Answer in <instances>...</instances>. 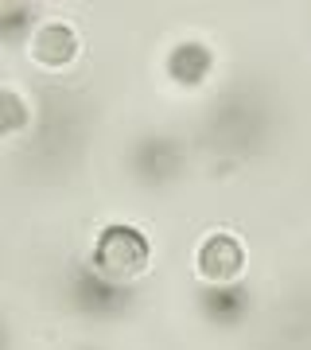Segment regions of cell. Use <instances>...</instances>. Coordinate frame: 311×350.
<instances>
[{"label":"cell","instance_id":"1","mask_svg":"<svg viewBox=\"0 0 311 350\" xmlns=\"http://www.w3.org/2000/svg\"><path fill=\"white\" fill-rule=\"evenodd\" d=\"M152 257L148 238L137 226H105L94 241V269L109 280H129L137 276Z\"/></svg>","mask_w":311,"mask_h":350},{"label":"cell","instance_id":"2","mask_svg":"<svg viewBox=\"0 0 311 350\" xmlns=\"http://www.w3.org/2000/svg\"><path fill=\"white\" fill-rule=\"evenodd\" d=\"M245 269V250L234 234H206L195 253V273L202 284H234Z\"/></svg>","mask_w":311,"mask_h":350},{"label":"cell","instance_id":"3","mask_svg":"<svg viewBox=\"0 0 311 350\" xmlns=\"http://www.w3.org/2000/svg\"><path fill=\"white\" fill-rule=\"evenodd\" d=\"M70 300H75L78 312L94 315V319H105V315H117L129 304V288L121 280L101 276L98 269H78L75 280H70Z\"/></svg>","mask_w":311,"mask_h":350},{"label":"cell","instance_id":"4","mask_svg":"<svg viewBox=\"0 0 311 350\" xmlns=\"http://www.w3.org/2000/svg\"><path fill=\"white\" fill-rule=\"evenodd\" d=\"M78 47H82V39L70 24H62V20H47V24L36 27V36L27 43L31 51V63L43 66V70H66V66L78 59Z\"/></svg>","mask_w":311,"mask_h":350},{"label":"cell","instance_id":"5","mask_svg":"<svg viewBox=\"0 0 311 350\" xmlns=\"http://www.w3.org/2000/svg\"><path fill=\"white\" fill-rule=\"evenodd\" d=\"M214 70V51L199 39H187V43H175L172 55H167V75H172L175 86H199L206 82Z\"/></svg>","mask_w":311,"mask_h":350},{"label":"cell","instance_id":"6","mask_svg":"<svg viewBox=\"0 0 311 350\" xmlns=\"http://www.w3.org/2000/svg\"><path fill=\"white\" fill-rule=\"evenodd\" d=\"M199 308L206 319H214L222 327H234V323H241V315L249 308V292L241 284H206L199 292Z\"/></svg>","mask_w":311,"mask_h":350},{"label":"cell","instance_id":"7","mask_svg":"<svg viewBox=\"0 0 311 350\" xmlns=\"http://www.w3.org/2000/svg\"><path fill=\"white\" fill-rule=\"evenodd\" d=\"M179 167V148H175L172 140H163V137H156V140H144L140 144V152H137V172L144 175V179H167V175Z\"/></svg>","mask_w":311,"mask_h":350},{"label":"cell","instance_id":"8","mask_svg":"<svg viewBox=\"0 0 311 350\" xmlns=\"http://www.w3.org/2000/svg\"><path fill=\"white\" fill-rule=\"evenodd\" d=\"M31 121V109L27 101L16 94V90H0V137H12Z\"/></svg>","mask_w":311,"mask_h":350},{"label":"cell","instance_id":"9","mask_svg":"<svg viewBox=\"0 0 311 350\" xmlns=\"http://www.w3.org/2000/svg\"><path fill=\"white\" fill-rule=\"evenodd\" d=\"M27 27H31V8L27 4H4V12H0V39H24Z\"/></svg>","mask_w":311,"mask_h":350},{"label":"cell","instance_id":"10","mask_svg":"<svg viewBox=\"0 0 311 350\" xmlns=\"http://www.w3.org/2000/svg\"><path fill=\"white\" fill-rule=\"evenodd\" d=\"M0 12H4V4H0Z\"/></svg>","mask_w":311,"mask_h":350},{"label":"cell","instance_id":"11","mask_svg":"<svg viewBox=\"0 0 311 350\" xmlns=\"http://www.w3.org/2000/svg\"><path fill=\"white\" fill-rule=\"evenodd\" d=\"M0 342H4V335H0Z\"/></svg>","mask_w":311,"mask_h":350}]
</instances>
